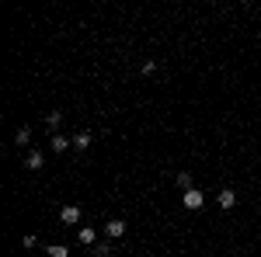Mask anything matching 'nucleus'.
Listing matches in <instances>:
<instances>
[{"label": "nucleus", "instance_id": "1a4fd4ad", "mask_svg": "<svg viewBox=\"0 0 261 257\" xmlns=\"http://www.w3.org/2000/svg\"><path fill=\"white\" fill-rule=\"evenodd\" d=\"M91 132H77V136H73V150H87V146H91Z\"/></svg>", "mask_w": 261, "mask_h": 257}, {"label": "nucleus", "instance_id": "39448f33", "mask_svg": "<svg viewBox=\"0 0 261 257\" xmlns=\"http://www.w3.org/2000/svg\"><path fill=\"white\" fill-rule=\"evenodd\" d=\"M105 233H108L112 240L125 237V222H122V219H112V222H105Z\"/></svg>", "mask_w": 261, "mask_h": 257}, {"label": "nucleus", "instance_id": "9d476101", "mask_svg": "<svg viewBox=\"0 0 261 257\" xmlns=\"http://www.w3.org/2000/svg\"><path fill=\"white\" fill-rule=\"evenodd\" d=\"M60 122H63L60 111H49V115H45V129H53V132H56V129H60Z\"/></svg>", "mask_w": 261, "mask_h": 257}, {"label": "nucleus", "instance_id": "6e6552de", "mask_svg": "<svg viewBox=\"0 0 261 257\" xmlns=\"http://www.w3.org/2000/svg\"><path fill=\"white\" fill-rule=\"evenodd\" d=\"M14 142H18V146H28V142H32V129H28V125H21L18 132H14Z\"/></svg>", "mask_w": 261, "mask_h": 257}, {"label": "nucleus", "instance_id": "ddd939ff", "mask_svg": "<svg viewBox=\"0 0 261 257\" xmlns=\"http://www.w3.org/2000/svg\"><path fill=\"white\" fill-rule=\"evenodd\" d=\"M157 73V63H143V77H153Z\"/></svg>", "mask_w": 261, "mask_h": 257}, {"label": "nucleus", "instance_id": "7ed1b4c3", "mask_svg": "<svg viewBox=\"0 0 261 257\" xmlns=\"http://www.w3.org/2000/svg\"><path fill=\"white\" fill-rule=\"evenodd\" d=\"M49 146H53V153H66V150L73 146V139H70V136H63V132H53Z\"/></svg>", "mask_w": 261, "mask_h": 257}, {"label": "nucleus", "instance_id": "0eeeda50", "mask_svg": "<svg viewBox=\"0 0 261 257\" xmlns=\"http://www.w3.org/2000/svg\"><path fill=\"white\" fill-rule=\"evenodd\" d=\"M77 240H81L84 247H94V240H98V233H94V230H91V226H84L81 233H77Z\"/></svg>", "mask_w": 261, "mask_h": 257}, {"label": "nucleus", "instance_id": "423d86ee", "mask_svg": "<svg viewBox=\"0 0 261 257\" xmlns=\"http://www.w3.org/2000/svg\"><path fill=\"white\" fill-rule=\"evenodd\" d=\"M42 163H45V153H42V150H32L28 160H24V167H28V170H42Z\"/></svg>", "mask_w": 261, "mask_h": 257}, {"label": "nucleus", "instance_id": "4468645a", "mask_svg": "<svg viewBox=\"0 0 261 257\" xmlns=\"http://www.w3.org/2000/svg\"><path fill=\"white\" fill-rule=\"evenodd\" d=\"M108 254H112V250H108L105 243H101V247H94V257H108Z\"/></svg>", "mask_w": 261, "mask_h": 257}, {"label": "nucleus", "instance_id": "9b49d317", "mask_svg": "<svg viewBox=\"0 0 261 257\" xmlns=\"http://www.w3.org/2000/svg\"><path fill=\"white\" fill-rule=\"evenodd\" d=\"M45 250H49V257H70V247H63V243H53Z\"/></svg>", "mask_w": 261, "mask_h": 257}, {"label": "nucleus", "instance_id": "20e7f679", "mask_svg": "<svg viewBox=\"0 0 261 257\" xmlns=\"http://www.w3.org/2000/svg\"><path fill=\"white\" fill-rule=\"evenodd\" d=\"M216 202H220V209H233L237 205V191L233 188H223L220 195H216Z\"/></svg>", "mask_w": 261, "mask_h": 257}, {"label": "nucleus", "instance_id": "f257e3e1", "mask_svg": "<svg viewBox=\"0 0 261 257\" xmlns=\"http://www.w3.org/2000/svg\"><path fill=\"white\" fill-rule=\"evenodd\" d=\"M181 205H185L188 212H195V209H202V205H205V195H202L199 188H188V191L181 195Z\"/></svg>", "mask_w": 261, "mask_h": 257}, {"label": "nucleus", "instance_id": "f03ea898", "mask_svg": "<svg viewBox=\"0 0 261 257\" xmlns=\"http://www.w3.org/2000/svg\"><path fill=\"white\" fill-rule=\"evenodd\" d=\"M81 216H84L81 205H63V209H60V219L66 222V226H77V222H81Z\"/></svg>", "mask_w": 261, "mask_h": 257}, {"label": "nucleus", "instance_id": "f8f14e48", "mask_svg": "<svg viewBox=\"0 0 261 257\" xmlns=\"http://www.w3.org/2000/svg\"><path fill=\"white\" fill-rule=\"evenodd\" d=\"M174 181H178V188H185V191L192 188V174H188V170H181V174H178Z\"/></svg>", "mask_w": 261, "mask_h": 257}]
</instances>
